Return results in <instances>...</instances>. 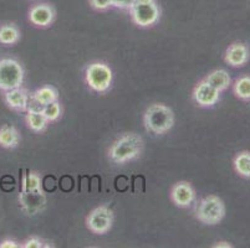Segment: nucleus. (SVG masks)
<instances>
[{"mask_svg":"<svg viewBox=\"0 0 250 248\" xmlns=\"http://www.w3.org/2000/svg\"><path fill=\"white\" fill-rule=\"evenodd\" d=\"M86 82L95 92H106L112 83V71L106 63H91L86 68Z\"/></svg>","mask_w":250,"mask_h":248,"instance_id":"obj_5","label":"nucleus"},{"mask_svg":"<svg viewBox=\"0 0 250 248\" xmlns=\"http://www.w3.org/2000/svg\"><path fill=\"white\" fill-rule=\"evenodd\" d=\"M31 95H33V98L35 99L38 103L42 104V107L51 103V102L58 101L59 97L58 91L54 87H51V86H45V87L39 88V90H36Z\"/></svg>","mask_w":250,"mask_h":248,"instance_id":"obj_17","label":"nucleus"},{"mask_svg":"<svg viewBox=\"0 0 250 248\" xmlns=\"http://www.w3.org/2000/svg\"><path fill=\"white\" fill-rule=\"evenodd\" d=\"M24 81L22 66L13 58L0 60V90L6 91L21 87Z\"/></svg>","mask_w":250,"mask_h":248,"instance_id":"obj_4","label":"nucleus"},{"mask_svg":"<svg viewBox=\"0 0 250 248\" xmlns=\"http://www.w3.org/2000/svg\"><path fill=\"white\" fill-rule=\"evenodd\" d=\"M219 91L209 85L206 79L201 81L193 91V98L201 107H213L219 101Z\"/></svg>","mask_w":250,"mask_h":248,"instance_id":"obj_8","label":"nucleus"},{"mask_svg":"<svg viewBox=\"0 0 250 248\" xmlns=\"http://www.w3.org/2000/svg\"><path fill=\"white\" fill-rule=\"evenodd\" d=\"M129 11L133 22L141 27L152 26L160 19V8L154 3V0L135 3Z\"/></svg>","mask_w":250,"mask_h":248,"instance_id":"obj_6","label":"nucleus"},{"mask_svg":"<svg viewBox=\"0 0 250 248\" xmlns=\"http://www.w3.org/2000/svg\"><path fill=\"white\" fill-rule=\"evenodd\" d=\"M22 247L24 248H42L44 247V242H42V240H40V238L38 237H31L29 238L26 242L22 245Z\"/></svg>","mask_w":250,"mask_h":248,"instance_id":"obj_24","label":"nucleus"},{"mask_svg":"<svg viewBox=\"0 0 250 248\" xmlns=\"http://www.w3.org/2000/svg\"><path fill=\"white\" fill-rule=\"evenodd\" d=\"M20 33L14 25H4L0 27V44L14 45L19 41Z\"/></svg>","mask_w":250,"mask_h":248,"instance_id":"obj_19","label":"nucleus"},{"mask_svg":"<svg viewBox=\"0 0 250 248\" xmlns=\"http://www.w3.org/2000/svg\"><path fill=\"white\" fill-rule=\"evenodd\" d=\"M22 191H42V180L36 172H29L24 175Z\"/></svg>","mask_w":250,"mask_h":248,"instance_id":"obj_21","label":"nucleus"},{"mask_svg":"<svg viewBox=\"0 0 250 248\" xmlns=\"http://www.w3.org/2000/svg\"><path fill=\"white\" fill-rule=\"evenodd\" d=\"M42 112L47 119V122H55L61 115V106L58 101L51 102V103L42 107Z\"/></svg>","mask_w":250,"mask_h":248,"instance_id":"obj_22","label":"nucleus"},{"mask_svg":"<svg viewBox=\"0 0 250 248\" xmlns=\"http://www.w3.org/2000/svg\"><path fill=\"white\" fill-rule=\"evenodd\" d=\"M113 224V213L107 206H99L91 211L86 217V226L96 235H104L108 232Z\"/></svg>","mask_w":250,"mask_h":248,"instance_id":"obj_7","label":"nucleus"},{"mask_svg":"<svg viewBox=\"0 0 250 248\" xmlns=\"http://www.w3.org/2000/svg\"><path fill=\"white\" fill-rule=\"evenodd\" d=\"M17 247H19V245L13 240H5L0 243V248H17Z\"/></svg>","mask_w":250,"mask_h":248,"instance_id":"obj_26","label":"nucleus"},{"mask_svg":"<svg viewBox=\"0 0 250 248\" xmlns=\"http://www.w3.org/2000/svg\"><path fill=\"white\" fill-rule=\"evenodd\" d=\"M234 93L243 101H250V76H243L234 83Z\"/></svg>","mask_w":250,"mask_h":248,"instance_id":"obj_20","label":"nucleus"},{"mask_svg":"<svg viewBox=\"0 0 250 248\" xmlns=\"http://www.w3.org/2000/svg\"><path fill=\"white\" fill-rule=\"evenodd\" d=\"M91 5L97 10H106L113 6V0H91Z\"/></svg>","mask_w":250,"mask_h":248,"instance_id":"obj_23","label":"nucleus"},{"mask_svg":"<svg viewBox=\"0 0 250 248\" xmlns=\"http://www.w3.org/2000/svg\"><path fill=\"white\" fill-rule=\"evenodd\" d=\"M224 60L231 67H242L249 60V50L244 44H233L227 49Z\"/></svg>","mask_w":250,"mask_h":248,"instance_id":"obj_12","label":"nucleus"},{"mask_svg":"<svg viewBox=\"0 0 250 248\" xmlns=\"http://www.w3.org/2000/svg\"><path fill=\"white\" fill-rule=\"evenodd\" d=\"M234 168L235 172L243 177L250 179V153L249 152H243L239 153L234 159Z\"/></svg>","mask_w":250,"mask_h":248,"instance_id":"obj_18","label":"nucleus"},{"mask_svg":"<svg viewBox=\"0 0 250 248\" xmlns=\"http://www.w3.org/2000/svg\"><path fill=\"white\" fill-rule=\"evenodd\" d=\"M47 119L42 114V111H28L26 114V124L33 132L40 133L44 131L47 126Z\"/></svg>","mask_w":250,"mask_h":248,"instance_id":"obj_16","label":"nucleus"},{"mask_svg":"<svg viewBox=\"0 0 250 248\" xmlns=\"http://www.w3.org/2000/svg\"><path fill=\"white\" fill-rule=\"evenodd\" d=\"M54 10L47 4H39L33 6L29 11V19L34 25L40 27H46L54 20Z\"/></svg>","mask_w":250,"mask_h":248,"instance_id":"obj_11","label":"nucleus"},{"mask_svg":"<svg viewBox=\"0 0 250 248\" xmlns=\"http://www.w3.org/2000/svg\"><path fill=\"white\" fill-rule=\"evenodd\" d=\"M136 0H113V6L120 9H131Z\"/></svg>","mask_w":250,"mask_h":248,"instance_id":"obj_25","label":"nucleus"},{"mask_svg":"<svg viewBox=\"0 0 250 248\" xmlns=\"http://www.w3.org/2000/svg\"><path fill=\"white\" fill-rule=\"evenodd\" d=\"M170 199L179 208H188L195 199L194 189L186 181L177 183L170 190Z\"/></svg>","mask_w":250,"mask_h":248,"instance_id":"obj_10","label":"nucleus"},{"mask_svg":"<svg viewBox=\"0 0 250 248\" xmlns=\"http://www.w3.org/2000/svg\"><path fill=\"white\" fill-rule=\"evenodd\" d=\"M204 79H206L212 87H214L215 90L219 91V92L226 91L231 82L230 76H229V74L226 70H214V71L210 72Z\"/></svg>","mask_w":250,"mask_h":248,"instance_id":"obj_14","label":"nucleus"},{"mask_svg":"<svg viewBox=\"0 0 250 248\" xmlns=\"http://www.w3.org/2000/svg\"><path fill=\"white\" fill-rule=\"evenodd\" d=\"M145 127L151 133L161 135L172 129L174 124V114L169 107L165 104H152L143 117Z\"/></svg>","mask_w":250,"mask_h":248,"instance_id":"obj_2","label":"nucleus"},{"mask_svg":"<svg viewBox=\"0 0 250 248\" xmlns=\"http://www.w3.org/2000/svg\"><path fill=\"white\" fill-rule=\"evenodd\" d=\"M19 201L22 211L26 212V215H35L42 210L46 199L42 191H21Z\"/></svg>","mask_w":250,"mask_h":248,"instance_id":"obj_9","label":"nucleus"},{"mask_svg":"<svg viewBox=\"0 0 250 248\" xmlns=\"http://www.w3.org/2000/svg\"><path fill=\"white\" fill-rule=\"evenodd\" d=\"M226 215V206L222 199L215 195H209L199 202L195 216L199 221L204 225H217L219 224Z\"/></svg>","mask_w":250,"mask_h":248,"instance_id":"obj_3","label":"nucleus"},{"mask_svg":"<svg viewBox=\"0 0 250 248\" xmlns=\"http://www.w3.org/2000/svg\"><path fill=\"white\" fill-rule=\"evenodd\" d=\"M19 143V133L13 126H4L0 128V145L3 148H15Z\"/></svg>","mask_w":250,"mask_h":248,"instance_id":"obj_15","label":"nucleus"},{"mask_svg":"<svg viewBox=\"0 0 250 248\" xmlns=\"http://www.w3.org/2000/svg\"><path fill=\"white\" fill-rule=\"evenodd\" d=\"M213 247H227V248H229V247H231V245H230V243H228V242H218L217 245H214Z\"/></svg>","mask_w":250,"mask_h":248,"instance_id":"obj_27","label":"nucleus"},{"mask_svg":"<svg viewBox=\"0 0 250 248\" xmlns=\"http://www.w3.org/2000/svg\"><path fill=\"white\" fill-rule=\"evenodd\" d=\"M142 1H152V0H136V3H142Z\"/></svg>","mask_w":250,"mask_h":248,"instance_id":"obj_28","label":"nucleus"},{"mask_svg":"<svg viewBox=\"0 0 250 248\" xmlns=\"http://www.w3.org/2000/svg\"><path fill=\"white\" fill-rule=\"evenodd\" d=\"M143 149L142 136L128 133L118 138L108 150V156L116 164H125L137 158Z\"/></svg>","mask_w":250,"mask_h":248,"instance_id":"obj_1","label":"nucleus"},{"mask_svg":"<svg viewBox=\"0 0 250 248\" xmlns=\"http://www.w3.org/2000/svg\"><path fill=\"white\" fill-rule=\"evenodd\" d=\"M6 104L10 107L11 109L15 111H26L29 106V101H30V95L24 88L18 87L14 90L6 91L4 95Z\"/></svg>","mask_w":250,"mask_h":248,"instance_id":"obj_13","label":"nucleus"}]
</instances>
